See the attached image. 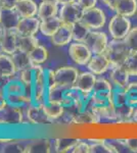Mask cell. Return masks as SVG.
<instances>
[{
  "label": "cell",
  "instance_id": "cell-1",
  "mask_svg": "<svg viewBox=\"0 0 137 153\" xmlns=\"http://www.w3.org/2000/svg\"><path fill=\"white\" fill-rule=\"evenodd\" d=\"M47 86L45 79V68H42L41 65H36V75H35L34 82L30 87V96H31L33 104L42 105L46 101Z\"/></svg>",
  "mask_w": 137,
  "mask_h": 153
},
{
  "label": "cell",
  "instance_id": "cell-2",
  "mask_svg": "<svg viewBox=\"0 0 137 153\" xmlns=\"http://www.w3.org/2000/svg\"><path fill=\"white\" fill-rule=\"evenodd\" d=\"M108 56V58L111 61L112 65H123L125 63L127 57L130 54V50L127 47L124 40H117L113 39L109 42L108 47L103 52Z\"/></svg>",
  "mask_w": 137,
  "mask_h": 153
},
{
  "label": "cell",
  "instance_id": "cell-3",
  "mask_svg": "<svg viewBox=\"0 0 137 153\" xmlns=\"http://www.w3.org/2000/svg\"><path fill=\"white\" fill-rule=\"evenodd\" d=\"M25 109L6 104L0 108V127H21L24 124Z\"/></svg>",
  "mask_w": 137,
  "mask_h": 153
},
{
  "label": "cell",
  "instance_id": "cell-4",
  "mask_svg": "<svg viewBox=\"0 0 137 153\" xmlns=\"http://www.w3.org/2000/svg\"><path fill=\"white\" fill-rule=\"evenodd\" d=\"M25 115L26 120L31 126L36 127H45L53 124V120H50V117L47 115L43 108V105L39 104H30L25 109Z\"/></svg>",
  "mask_w": 137,
  "mask_h": 153
},
{
  "label": "cell",
  "instance_id": "cell-5",
  "mask_svg": "<svg viewBox=\"0 0 137 153\" xmlns=\"http://www.w3.org/2000/svg\"><path fill=\"white\" fill-rule=\"evenodd\" d=\"M132 29L131 22L127 16L116 13L111 19L109 24V32L112 38L117 40H124Z\"/></svg>",
  "mask_w": 137,
  "mask_h": 153
},
{
  "label": "cell",
  "instance_id": "cell-6",
  "mask_svg": "<svg viewBox=\"0 0 137 153\" xmlns=\"http://www.w3.org/2000/svg\"><path fill=\"white\" fill-rule=\"evenodd\" d=\"M68 53L72 60L78 65H87L93 55V53L84 42L75 41L74 43L70 44Z\"/></svg>",
  "mask_w": 137,
  "mask_h": 153
},
{
  "label": "cell",
  "instance_id": "cell-7",
  "mask_svg": "<svg viewBox=\"0 0 137 153\" xmlns=\"http://www.w3.org/2000/svg\"><path fill=\"white\" fill-rule=\"evenodd\" d=\"M80 22L86 25L90 30H98L106 25V16L103 10L95 6L93 8L83 10Z\"/></svg>",
  "mask_w": 137,
  "mask_h": 153
},
{
  "label": "cell",
  "instance_id": "cell-8",
  "mask_svg": "<svg viewBox=\"0 0 137 153\" xmlns=\"http://www.w3.org/2000/svg\"><path fill=\"white\" fill-rule=\"evenodd\" d=\"M109 42L108 35L106 33L97 30H91L84 43L88 46L93 54H99L106 51Z\"/></svg>",
  "mask_w": 137,
  "mask_h": 153
},
{
  "label": "cell",
  "instance_id": "cell-9",
  "mask_svg": "<svg viewBox=\"0 0 137 153\" xmlns=\"http://www.w3.org/2000/svg\"><path fill=\"white\" fill-rule=\"evenodd\" d=\"M79 74V71L71 65L58 68L55 71V84L66 88H73Z\"/></svg>",
  "mask_w": 137,
  "mask_h": 153
},
{
  "label": "cell",
  "instance_id": "cell-10",
  "mask_svg": "<svg viewBox=\"0 0 137 153\" xmlns=\"http://www.w3.org/2000/svg\"><path fill=\"white\" fill-rule=\"evenodd\" d=\"M82 13H83V9L78 5L77 2H73V3L61 5L59 8L58 16L64 24L74 25L75 23L80 22Z\"/></svg>",
  "mask_w": 137,
  "mask_h": 153
},
{
  "label": "cell",
  "instance_id": "cell-11",
  "mask_svg": "<svg viewBox=\"0 0 137 153\" xmlns=\"http://www.w3.org/2000/svg\"><path fill=\"white\" fill-rule=\"evenodd\" d=\"M41 21L37 16L23 18L17 24L16 31L19 36H36L40 31Z\"/></svg>",
  "mask_w": 137,
  "mask_h": 153
},
{
  "label": "cell",
  "instance_id": "cell-12",
  "mask_svg": "<svg viewBox=\"0 0 137 153\" xmlns=\"http://www.w3.org/2000/svg\"><path fill=\"white\" fill-rule=\"evenodd\" d=\"M88 70L96 76H100L113 68L111 61L104 53L93 54L87 65Z\"/></svg>",
  "mask_w": 137,
  "mask_h": 153
},
{
  "label": "cell",
  "instance_id": "cell-13",
  "mask_svg": "<svg viewBox=\"0 0 137 153\" xmlns=\"http://www.w3.org/2000/svg\"><path fill=\"white\" fill-rule=\"evenodd\" d=\"M0 48L2 52L9 55L19 50V34L16 30L4 31L0 39Z\"/></svg>",
  "mask_w": 137,
  "mask_h": 153
},
{
  "label": "cell",
  "instance_id": "cell-14",
  "mask_svg": "<svg viewBox=\"0 0 137 153\" xmlns=\"http://www.w3.org/2000/svg\"><path fill=\"white\" fill-rule=\"evenodd\" d=\"M96 75L89 71H84V73L79 74L78 79L75 83L74 88L79 90L85 95H90L93 91L94 85L96 82Z\"/></svg>",
  "mask_w": 137,
  "mask_h": 153
},
{
  "label": "cell",
  "instance_id": "cell-15",
  "mask_svg": "<svg viewBox=\"0 0 137 153\" xmlns=\"http://www.w3.org/2000/svg\"><path fill=\"white\" fill-rule=\"evenodd\" d=\"M21 19L16 8H0V25L4 31L16 30Z\"/></svg>",
  "mask_w": 137,
  "mask_h": 153
},
{
  "label": "cell",
  "instance_id": "cell-16",
  "mask_svg": "<svg viewBox=\"0 0 137 153\" xmlns=\"http://www.w3.org/2000/svg\"><path fill=\"white\" fill-rule=\"evenodd\" d=\"M100 118L90 107L81 112H76L73 115L71 124L74 126H94L99 124Z\"/></svg>",
  "mask_w": 137,
  "mask_h": 153
},
{
  "label": "cell",
  "instance_id": "cell-17",
  "mask_svg": "<svg viewBox=\"0 0 137 153\" xmlns=\"http://www.w3.org/2000/svg\"><path fill=\"white\" fill-rule=\"evenodd\" d=\"M51 43L55 46H66L73 41V33H72V25L64 24L53 36L50 37Z\"/></svg>",
  "mask_w": 137,
  "mask_h": 153
},
{
  "label": "cell",
  "instance_id": "cell-18",
  "mask_svg": "<svg viewBox=\"0 0 137 153\" xmlns=\"http://www.w3.org/2000/svg\"><path fill=\"white\" fill-rule=\"evenodd\" d=\"M59 4L56 1L51 0H42V2L38 6V12H37V18L40 21L54 18L58 16L59 12Z\"/></svg>",
  "mask_w": 137,
  "mask_h": 153
},
{
  "label": "cell",
  "instance_id": "cell-19",
  "mask_svg": "<svg viewBox=\"0 0 137 153\" xmlns=\"http://www.w3.org/2000/svg\"><path fill=\"white\" fill-rule=\"evenodd\" d=\"M51 153L52 142L51 139L38 138L30 140L26 144V153Z\"/></svg>",
  "mask_w": 137,
  "mask_h": 153
},
{
  "label": "cell",
  "instance_id": "cell-20",
  "mask_svg": "<svg viewBox=\"0 0 137 153\" xmlns=\"http://www.w3.org/2000/svg\"><path fill=\"white\" fill-rule=\"evenodd\" d=\"M17 75L16 68L12 61L11 55L0 53V79H12Z\"/></svg>",
  "mask_w": 137,
  "mask_h": 153
},
{
  "label": "cell",
  "instance_id": "cell-21",
  "mask_svg": "<svg viewBox=\"0 0 137 153\" xmlns=\"http://www.w3.org/2000/svg\"><path fill=\"white\" fill-rule=\"evenodd\" d=\"M129 73L126 71V68L123 65L113 66L111 68L109 73V80L112 84L116 87H124L125 88L129 84V78H130Z\"/></svg>",
  "mask_w": 137,
  "mask_h": 153
},
{
  "label": "cell",
  "instance_id": "cell-22",
  "mask_svg": "<svg viewBox=\"0 0 137 153\" xmlns=\"http://www.w3.org/2000/svg\"><path fill=\"white\" fill-rule=\"evenodd\" d=\"M80 139L78 138H55L51 139L52 142V152L57 153H66V152H72L75 145L78 143Z\"/></svg>",
  "mask_w": 137,
  "mask_h": 153
},
{
  "label": "cell",
  "instance_id": "cell-23",
  "mask_svg": "<svg viewBox=\"0 0 137 153\" xmlns=\"http://www.w3.org/2000/svg\"><path fill=\"white\" fill-rule=\"evenodd\" d=\"M113 10L118 14L131 18L137 13L136 0H117Z\"/></svg>",
  "mask_w": 137,
  "mask_h": 153
},
{
  "label": "cell",
  "instance_id": "cell-24",
  "mask_svg": "<svg viewBox=\"0 0 137 153\" xmlns=\"http://www.w3.org/2000/svg\"><path fill=\"white\" fill-rule=\"evenodd\" d=\"M38 6L34 0H19L16 4V9L21 18H32L36 16L38 12Z\"/></svg>",
  "mask_w": 137,
  "mask_h": 153
},
{
  "label": "cell",
  "instance_id": "cell-25",
  "mask_svg": "<svg viewBox=\"0 0 137 153\" xmlns=\"http://www.w3.org/2000/svg\"><path fill=\"white\" fill-rule=\"evenodd\" d=\"M63 25V22L59 19V16H54V18L41 21L40 24V32L42 35L46 37H52L57 32V30L61 28Z\"/></svg>",
  "mask_w": 137,
  "mask_h": 153
},
{
  "label": "cell",
  "instance_id": "cell-26",
  "mask_svg": "<svg viewBox=\"0 0 137 153\" xmlns=\"http://www.w3.org/2000/svg\"><path fill=\"white\" fill-rule=\"evenodd\" d=\"M11 58H12V61H13L17 73H19V71L34 65V63L32 62L31 58H30L29 53H26V52H24V51H21V50L16 51L14 53L11 54Z\"/></svg>",
  "mask_w": 137,
  "mask_h": 153
},
{
  "label": "cell",
  "instance_id": "cell-27",
  "mask_svg": "<svg viewBox=\"0 0 137 153\" xmlns=\"http://www.w3.org/2000/svg\"><path fill=\"white\" fill-rule=\"evenodd\" d=\"M6 102L8 105L26 109L30 104H32V99L31 96L28 93H24V94H6Z\"/></svg>",
  "mask_w": 137,
  "mask_h": 153
},
{
  "label": "cell",
  "instance_id": "cell-28",
  "mask_svg": "<svg viewBox=\"0 0 137 153\" xmlns=\"http://www.w3.org/2000/svg\"><path fill=\"white\" fill-rule=\"evenodd\" d=\"M43 105V108L45 110L50 120L53 122H55L57 120H61L63 117L64 111H66V108L63 104L56 102H49V101H45V103Z\"/></svg>",
  "mask_w": 137,
  "mask_h": 153
},
{
  "label": "cell",
  "instance_id": "cell-29",
  "mask_svg": "<svg viewBox=\"0 0 137 153\" xmlns=\"http://www.w3.org/2000/svg\"><path fill=\"white\" fill-rule=\"evenodd\" d=\"M69 89L70 88L63 87V86L56 85V84L50 86V87H48V89H47L46 101H49V102L61 103V104L64 95H66L67 91H68Z\"/></svg>",
  "mask_w": 137,
  "mask_h": 153
},
{
  "label": "cell",
  "instance_id": "cell-30",
  "mask_svg": "<svg viewBox=\"0 0 137 153\" xmlns=\"http://www.w3.org/2000/svg\"><path fill=\"white\" fill-rule=\"evenodd\" d=\"M90 108L98 115L100 120H117L116 109L112 103L103 106H90Z\"/></svg>",
  "mask_w": 137,
  "mask_h": 153
},
{
  "label": "cell",
  "instance_id": "cell-31",
  "mask_svg": "<svg viewBox=\"0 0 137 153\" xmlns=\"http://www.w3.org/2000/svg\"><path fill=\"white\" fill-rule=\"evenodd\" d=\"M4 89H5V94H24L27 92V86L19 80V78L9 79L7 82L4 84Z\"/></svg>",
  "mask_w": 137,
  "mask_h": 153
},
{
  "label": "cell",
  "instance_id": "cell-32",
  "mask_svg": "<svg viewBox=\"0 0 137 153\" xmlns=\"http://www.w3.org/2000/svg\"><path fill=\"white\" fill-rule=\"evenodd\" d=\"M39 44V39L36 36H19V50L30 53Z\"/></svg>",
  "mask_w": 137,
  "mask_h": 153
},
{
  "label": "cell",
  "instance_id": "cell-33",
  "mask_svg": "<svg viewBox=\"0 0 137 153\" xmlns=\"http://www.w3.org/2000/svg\"><path fill=\"white\" fill-rule=\"evenodd\" d=\"M91 30L84 25L82 22H78L72 25V33H73V41L75 42H84L87 36L89 35Z\"/></svg>",
  "mask_w": 137,
  "mask_h": 153
},
{
  "label": "cell",
  "instance_id": "cell-34",
  "mask_svg": "<svg viewBox=\"0 0 137 153\" xmlns=\"http://www.w3.org/2000/svg\"><path fill=\"white\" fill-rule=\"evenodd\" d=\"M115 109H116L117 120L118 122L125 123L130 120L132 117H133L135 106H132L130 104H128V103H126V104L118 106V107H115Z\"/></svg>",
  "mask_w": 137,
  "mask_h": 153
},
{
  "label": "cell",
  "instance_id": "cell-35",
  "mask_svg": "<svg viewBox=\"0 0 137 153\" xmlns=\"http://www.w3.org/2000/svg\"><path fill=\"white\" fill-rule=\"evenodd\" d=\"M29 55L34 65H42L48 58V51L44 46L38 45L29 53Z\"/></svg>",
  "mask_w": 137,
  "mask_h": 153
},
{
  "label": "cell",
  "instance_id": "cell-36",
  "mask_svg": "<svg viewBox=\"0 0 137 153\" xmlns=\"http://www.w3.org/2000/svg\"><path fill=\"white\" fill-rule=\"evenodd\" d=\"M111 102L115 107H118L127 103L126 92L124 87H116L114 86L111 95Z\"/></svg>",
  "mask_w": 137,
  "mask_h": 153
},
{
  "label": "cell",
  "instance_id": "cell-37",
  "mask_svg": "<svg viewBox=\"0 0 137 153\" xmlns=\"http://www.w3.org/2000/svg\"><path fill=\"white\" fill-rule=\"evenodd\" d=\"M114 85L112 82L106 80L103 78L96 79L95 85H94L92 93H101V94H112Z\"/></svg>",
  "mask_w": 137,
  "mask_h": 153
},
{
  "label": "cell",
  "instance_id": "cell-38",
  "mask_svg": "<svg viewBox=\"0 0 137 153\" xmlns=\"http://www.w3.org/2000/svg\"><path fill=\"white\" fill-rule=\"evenodd\" d=\"M17 75H19V80L27 86V88L30 89L31 85L34 82L35 75H36V65H34L33 66H31V68H26V70L19 71V73H17Z\"/></svg>",
  "mask_w": 137,
  "mask_h": 153
},
{
  "label": "cell",
  "instance_id": "cell-39",
  "mask_svg": "<svg viewBox=\"0 0 137 153\" xmlns=\"http://www.w3.org/2000/svg\"><path fill=\"white\" fill-rule=\"evenodd\" d=\"M127 103L132 106H137V82H131L125 87Z\"/></svg>",
  "mask_w": 137,
  "mask_h": 153
},
{
  "label": "cell",
  "instance_id": "cell-40",
  "mask_svg": "<svg viewBox=\"0 0 137 153\" xmlns=\"http://www.w3.org/2000/svg\"><path fill=\"white\" fill-rule=\"evenodd\" d=\"M123 66L131 76H137V52H130Z\"/></svg>",
  "mask_w": 137,
  "mask_h": 153
},
{
  "label": "cell",
  "instance_id": "cell-41",
  "mask_svg": "<svg viewBox=\"0 0 137 153\" xmlns=\"http://www.w3.org/2000/svg\"><path fill=\"white\" fill-rule=\"evenodd\" d=\"M127 47L130 52H137V27L132 28L125 38H124Z\"/></svg>",
  "mask_w": 137,
  "mask_h": 153
},
{
  "label": "cell",
  "instance_id": "cell-42",
  "mask_svg": "<svg viewBox=\"0 0 137 153\" xmlns=\"http://www.w3.org/2000/svg\"><path fill=\"white\" fill-rule=\"evenodd\" d=\"M3 152H16V153H26V144L21 143L17 140H12L11 142L6 143L3 146Z\"/></svg>",
  "mask_w": 137,
  "mask_h": 153
},
{
  "label": "cell",
  "instance_id": "cell-43",
  "mask_svg": "<svg viewBox=\"0 0 137 153\" xmlns=\"http://www.w3.org/2000/svg\"><path fill=\"white\" fill-rule=\"evenodd\" d=\"M73 153H90V144L86 141L79 140L78 143L75 145V147L72 150Z\"/></svg>",
  "mask_w": 137,
  "mask_h": 153
},
{
  "label": "cell",
  "instance_id": "cell-44",
  "mask_svg": "<svg viewBox=\"0 0 137 153\" xmlns=\"http://www.w3.org/2000/svg\"><path fill=\"white\" fill-rule=\"evenodd\" d=\"M123 145L127 149H129L131 152L137 153V137H131V138H126L124 141H122Z\"/></svg>",
  "mask_w": 137,
  "mask_h": 153
},
{
  "label": "cell",
  "instance_id": "cell-45",
  "mask_svg": "<svg viewBox=\"0 0 137 153\" xmlns=\"http://www.w3.org/2000/svg\"><path fill=\"white\" fill-rule=\"evenodd\" d=\"M76 2L83 10H86V9H90L95 7L97 0H77Z\"/></svg>",
  "mask_w": 137,
  "mask_h": 153
},
{
  "label": "cell",
  "instance_id": "cell-46",
  "mask_svg": "<svg viewBox=\"0 0 137 153\" xmlns=\"http://www.w3.org/2000/svg\"><path fill=\"white\" fill-rule=\"evenodd\" d=\"M45 79L47 86H50L55 84V71L50 70V68H45Z\"/></svg>",
  "mask_w": 137,
  "mask_h": 153
},
{
  "label": "cell",
  "instance_id": "cell-47",
  "mask_svg": "<svg viewBox=\"0 0 137 153\" xmlns=\"http://www.w3.org/2000/svg\"><path fill=\"white\" fill-rule=\"evenodd\" d=\"M7 104L6 102V94L5 89H4V84L0 82V108L4 107Z\"/></svg>",
  "mask_w": 137,
  "mask_h": 153
},
{
  "label": "cell",
  "instance_id": "cell-48",
  "mask_svg": "<svg viewBox=\"0 0 137 153\" xmlns=\"http://www.w3.org/2000/svg\"><path fill=\"white\" fill-rule=\"evenodd\" d=\"M19 0H1L0 8H16Z\"/></svg>",
  "mask_w": 137,
  "mask_h": 153
},
{
  "label": "cell",
  "instance_id": "cell-49",
  "mask_svg": "<svg viewBox=\"0 0 137 153\" xmlns=\"http://www.w3.org/2000/svg\"><path fill=\"white\" fill-rule=\"evenodd\" d=\"M101 1H103V3L109 7V8H111V10H113L114 7H115V4H116V2H117V0H101Z\"/></svg>",
  "mask_w": 137,
  "mask_h": 153
},
{
  "label": "cell",
  "instance_id": "cell-50",
  "mask_svg": "<svg viewBox=\"0 0 137 153\" xmlns=\"http://www.w3.org/2000/svg\"><path fill=\"white\" fill-rule=\"evenodd\" d=\"M77 0H56V2L59 5H64V4H69V3H73L76 2Z\"/></svg>",
  "mask_w": 137,
  "mask_h": 153
},
{
  "label": "cell",
  "instance_id": "cell-51",
  "mask_svg": "<svg viewBox=\"0 0 137 153\" xmlns=\"http://www.w3.org/2000/svg\"><path fill=\"white\" fill-rule=\"evenodd\" d=\"M12 140H14V139H12V138H0V143H2V144H6V143L11 142Z\"/></svg>",
  "mask_w": 137,
  "mask_h": 153
},
{
  "label": "cell",
  "instance_id": "cell-52",
  "mask_svg": "<svg viewBox=\"0 0 137 153\" xmlns=\"http://www.w3.org/2000/svg\"><path fill=\"white\" fill-rule=\"evenodd\" d=\"M132 120H133V122L137 124V106L135 107V109H134V113H133V117H132Z\"/></svg>",
  "mask_w": 137,
  "mask_h": 153
},
{
  "label": "cell",
  "instance_id": "cell-53",
  "mask_svg": "<svg viewBox=\"0 0 137 153\" xmlns=\"http://www.w3.org/2000/svg\"><path fill=\"white\" fill-rule=\"evenodd\" d=\"M3 33H4V29L2 28V26L0 25V39L2 38V35H3Z\"/></svg>",
  "mask_w": 137,
  "mask_h": 153
},
{
  "label": "cell",
  "instance_id": "cell-54",
  "mask_svg": "<svg viewBox=\"0 0 137 153\" xmlns=\"http://www.w3.org/2000/svg\"><path fill=\"white\" fill-rule=\"evenodd\" d=\"M0 7H1V0H0Z\"/></svg>",
  "mask_w": 137,
  "mask_h": 153
},
{
  "label": "cell",
  "instance_id": "cell-55",
  "mask_svg": "<svg viewBox=\"0 0 137 153\" xmlns=\"http://www.w3.org/2000/svg\"><path fill=\"white\" fill-rule=\"evenodd\" d=\"M2 52V51H1V48H0V53H1Z\"/></svg>",
  "mask_w": 137,
  "mask_h": 153
},
{
  "label": "cell",
  "instance_id": "cell-56",
  "mask_svg": "<svg viewBox=\"0 0 137 153\" xmlns=\"http://www.w3.org/2000/svg\"><path fill=\"white\" fill-rule=\"evenodd\" d=\"M51 1H56V0H51Z\"/></svg>",
  "mask_w": 137,
  "mask_h": 153
},
{
  "label": "cell",
  "instance_id": "cell-57",
  "mask_svg": "<svg viewBox=\"0 0 137 153\" xmlns=\"http://www.w3.org/2000/svg\"><path fill=\"white\" fill-rule=\"evenodd\" d=\"M136 2H137V0H136Z\"/></svg>",
  "mask_w": 137,
  "mask_h": 153
}]
</instances>
